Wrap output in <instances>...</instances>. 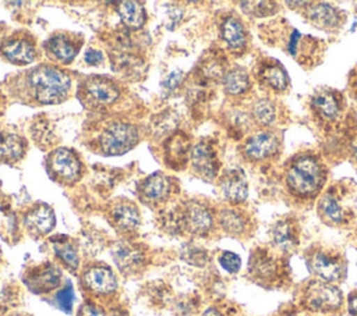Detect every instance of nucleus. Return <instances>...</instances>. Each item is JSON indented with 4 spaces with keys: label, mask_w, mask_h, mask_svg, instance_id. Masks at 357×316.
<instances>
[{
    "label": "nucleus",
    "mask_w": 357,
    "mask_h": 316,
    "mask_svg": "<svg viewBox=\"0 0 357 316\" xmlns=\"http://www.w3.org/2000/svg\"><path fill=\"white\" fill-rule=\"evenodd\" d=\"M321 160L311 153L291 159L284 173V181L291 195L298 198L315 196L325 182L326 174Z\"/></svg>",
    "instance_id": "obj_1"
},
{
    "label": "nucleus",
    "mask_w": 357,
    "mask_h": 316,
    "mask_svg": "<svg viewBox=\"0 0 357 316\" xmlns=\"http://www.w3.org/2000/svg\"><path fill=\"white\" fill-rule=\"evenodd\" d=\"M25 84L38 103L54 104L67 97L71 79L67 72L54 65H39L26 72Z\"/></svg>",
    "instance_id": "obj_2"
},
{
    "label": "nucleus",
    "mask_w": 357,
    "mask_h": 316,
    "mask_svg": "<svg viewBox=\"0 0 357 316\" xmlns=\"http://www.w3.org/2000/svg\"><path fill=\"white\" fill-rule=\"evenodd\" d=\"M300 306L308 313L333 315L343 308V294L335 284L315 278L301 290Z\"/></svg>",
    "instance_id": "obj_3"
},
{
    "label": "nucleus",
    "mask_w": 357,
    "mask_h": 316,
    "mask_svg": "<svg viewBox=\"0 0 357 316\" xmlns=\"http://www.w3.org/2000/svg\"><path fill=\"white\" fill-rule=\"evenodd\" d=\"M307 264L317 278L331 284L340 283L346 276V260L339 252L328 248H311Z\"/></svg>",
    "instance_id": "obj_4"
},
{
    "label": "nucleus",
    "mask_w": 357,
    "mask_h": 316,
    "mask_svg": "<svg viewBox=\"0 0 357 316\" xmlns=\"http://www.w3.org/2000/svg\"><path fill=\"white\" fill-rule=\"evenodd\" d=\"M138 143V129L128 123H113L107 125L100 136L99 146L105 155L117 156L131 150Z\"/></svg>",
    "instance_id": "obj_5"
},
{
    "label": "nucleus",
    "mask_w": 357,
    "mask_h": 316,
    "mask_svg": "<svg viewBox=\"0 0 357 316\" xmlns=\"http://www.w3.org/2000/svg\"><path fill=\"white\" fill-rule=\"evenodd\" d=\"M248 273L257 283L272 285L284 276V269L280 259L269 249L257 248L250 256Z\"/></svg>",
    "instance_id": "obj_6"
},
{
    "label": "nucleus",
    "mask_w": 357,
    "mask_h": 316,
    "mask_svg": "<svg viewBox=\"0 0 357 316\" xmlns=\"http://www.w3.org/2000/svg\"><path fill=\"white\" fill-rule=\"evenodd\" d=\"M47 170L50 175L64 184H73L81 177V161L78 156L66 148L53 150L47 157Z\"/></svg>",
    "instance_id": "obj_7"
},
{
    "label": "nucleus",
    "mask_w": 357,
    "mask_h": 316,
    "mask_svg": "<svg viewBox=\"0 0 357 316\" xmlns=\"http://www.w3.org/2000/svg\"><path fill=\"white\" fill-rule=\"evenodd\" d=\"M280 139L273 131H261L250 136L243 145V153L252 161L271 159L279 153Z\"/></svg>",
    "instance_id": "obj_8"
},
{
    "label": "nucleus",
    "mask_w": 357,
    "mask_h": 316,
    "mask_svg": "<svg viewBox=\"0 0 357 316\" xmlns=\"http://www.w3.org/2000/svg\"><path fill=\"white\" fill-rule=\"evenodd\" d=\"M190 159L194 170L204 180L212 181L218 175L220 163L216 149L209 141L197 142L190 150Z\"/></svg>",
    "instance_id": "obj_9"
},
{
    "label": "nucleus",
    "mask_w": 357,
    "mask_h": 316,
    "mask_svg": "<svg viewBox=\"0 0 357 316\" xmlns=\"http://www.w3.org/2000/svg\"><path fill=\"white\" fill-rule=\"evenodd\" d=\"M60 280L61 271L53 263H43L31 269L24 278L26 287L35 294H45L52 291L60 284Z\"/></svg>",
    "instance_id": "obj_10"
},
{
    "label": "nucleus",
    "mask_w": 357,
    "mask_h": 316,
    "mask_svg": "<svg viewBox=\"0 0 357 316\" xmlns=\"http://www.w3.org/2000/svg\"><path fill=\"white\" fill-rule=\"evenodd\" d=\"M311 107L319 118L333 121L339 118L343 111V100L339 92L329 88H321L311 96Z\"/></svg>",
    "instance_id": "obj_11"
},
{
    "label": "nucleus",
    "mask_w": 357,
    "mask_h": 316,
    "mask_svg": "<svg viewBox=\"0 0 357 316\" xmlns=\"http://www.w3.org/2000/svg\"><path fill=\"white\" fill-rule=\"evenodd\" d=\"M272 245L280 252H293L300 242V228L293 217L279 219L271 228Z\"/></svg>",
    "instance_id": "obj_12"
},
{
    "label": "nucleus",
    "mask_w": 357,
    "mask_h": 316,
    "mask_svg": "<svg viewBox=\"0 0 357 316\" xmlns=\"http://www.w3.org/2000/svg\"><path fill=\"white\" fill-rule=\"evenodd\" d=\"M184 228L195 235H205L213 227V214L201 202L191 200L183 207Z\"/></svg>",
    "instance_id": "obj_13"
},
{
    "label": "nucleus",
    "mask_w": 357,
    "mask_h": 316,
    "mask_svg": "<svg viewBox=\"0 0 357 316\" xmlns=\"http://www.w3.org/2000/svg\"><path fill=\"white\" fill-rule=\"evenodd\" d=\"M0 52L6 60L18 65L32 63L36 56L33 42L24 35H13L4 39L0 46Z\"/></svg>",
    "instance_id": "obj_14"
},
{
    "label": "nucleus",
    "mask_w": 357,
    "mask_h": 316,
    "mask_svg": "<svg viewBox=\"0 0 357 316\" xmlns=\"http://www.w3.org/2000/svg\"><path fill=\"white\" fill-rule=\"evenodd\" d=\"M307 19L317 28L332 31L337 29L343 22V13L328 4V3H307V7H304Z\"/></svg>",
    "instance_id": "obj_15"
},
{
    "label": "nucleus",
    "mask_w": 357,
    "mask_h": 316,
    "mask_svg": "<svg viewBox=\"0 0 357 316\" xmlns=\"http://www.w3.org/2000/svg\"><path fill=\"white\" fill-rule=\"evenodd\" d=\"M84 287L96 295H109L117 290V278L107 266H92L82 274Z\"/></svg>",
    "instance_id": "obj_16"
},
{
    "label": "nucleus",
    "mask_w": 357,
    "mask_h": 316,
    "mask_svg": "<svg viewBox=\"0 0 357 316\" xmlns=\"http://www.w3.org/2000/svg\"><path fill=\"white\" fill-rule=\"evenodd\" d=\"M257 78L262 86L278 93L284 92L290 85L286 70L276 60L271 58H265L258 64Z\"/></svg>",
    "instance_id": "obj_17"
},
{
    "label": "nucleus",
    "mask_w": 357,
    "mask_h": 316,
    "mask_svg": "<svg viewBox=\"0 0 357 316\" xmlns=\"http://www.w3.org/2000/svg\"><path fill=\"white\" fill-rule=\"evenodd\" d=\"M112 256L123 273H135L145 264V252L131 242H117L112 249Z\"/></svg>",
    "instance_id": "obj_18"
},
{
    "label": "nucleus",
    "mask_w": 357,
    "mask_h": 316,
    "mask_svg": "<svg viewBox=\"0 0 357 316\" xmlns=\"http://www.w3.org/2000/svg\"><path fill=\"white\" fill-rule=\"evenodd\" d=\"M318 210L322 220H325L329 224L340 226L344 224L347 220V209L340 198V189L336 187L329 188L321 196Z\"/></svg>",
    "instance_id": "obj_19"
},
{
    "label": "nucleus",
    "mask_w": 357,
    "mask_h": 316,
    "mask_svg": "<svg viewBox=\"0 0 357 316\" xmlns=\"http://www.w3.org/2000/svg\"><path fill=\"white\" fill-rule=\"evenodd\" d=\"M220 36L233 53H241L248 43V32L236 15H226L220 24Z\"/></svg>",
    "instance_id": "obj_20"
},
{
    "label": "nucleus",
    "mask_w": 357,
    "mask_h": 316,
    "mask_svg": "<svg viewBox=\"0 0 357 316\" xmlns=\"http://www.w3.org/2000/svg\"><path fill=\"white\" fill-rule=\"evenodd\" d=\"M84 88L86 96L98 104H112L120 96V90L116 82L105 77L96 75L88 78L84 84Z\"/></svg>",
    "instance_id": "obj_21"
},
{
    "label": "nucleus",
    "mask_w": 357,
    "mask_h": 316,
    "mask_svg": "<svg viewBox=\"0 0 357 316\" xmlns=\"http://www.w3.org/2000/svg\"><path fill=\"white\" fill-rule=\"evenodd\" d=\"M286 50L289 54H291L294 58H297L301 63L314 61L315 52L318 50L317 39L311 36H305L296 31L294 28H289L287 31V39L284 40Z\"/></svg>",
    "instance_id": "obj_22"
},
{
    "label": "nucleus",
    "mask_w": 357,
    "mask_h": 316,
    "mask_svg": "<svg viewBox=\"0 0 357 316\" xmlns=\"http://www.w3.org/2000/svg\"><path fill=\"white\" fill-rule=\"evenodd\" d=\"M170 192L172 182L166 175L160 173H155L146 177L139 184V195L148 203H160L169 198Z\"/></svg>",
    "instance_id": "obj_23"
},
{
    "label": "nucleus",
    "mask_w": 357,
    "mask_h": 316,
    "mask_svg": "<svg viewBox=\"0 0 357 316\" xmlns=\"http://www.w3.org/2000/svg\"><path fill=\"white\" fill-rule=\"evenodd\" d=\"M165 161L172 168H181L185 166L187 156L190 155V142L185 134L174 132L170 135L165 145Z\"/></svg>",
    "instance_id": "obj_24"
},
{
    "label": "nucleus",
    "mask_w": 357,
    "mask_h": 316,
    "mask_svg": "<svg viewBox=\"0 0 357 316\" xmlns=\"http://www.w3.org/2000/svg\"><path fill=\"white\" fill-rule=\"evenodd\" d=\"M220 189L225 199L233 205L244 202L248 196V185L240 170L227 171L220 180Z\"/></svg>",
    "instance_id": "obj_25"
},
{
    "label": "nucleus",
    "mask_w": 357,
    "mask_h": 316,
    "mask_svg": "<svg viewBox=\"0 0 357 316\" xmlns=\"http://www.w3.org/2000/svg\"><path fill=\"white\" fill-rule=\"evenodd\" d=\"M24 221L29 231H32L38 235H45L53 230V227L56 224V217H54V212L50 206L40 203V205H36L35 207H32L25 214Z\"/></svg>",
    "instance_id": "obj_26"
},
{
    "label": "nucleus",
    "mask_w": 357,
    "mask_h": 316,
    "mask_svg": "<svg viewBox=\"0 0 357 316\" xmlns=\"http://www.w3.org/2000/svg\"><path fill=\"white\" fill-rule=\"evenodd\" d=\"M218 220L223 231L234 237L244 235L250 227V219L247 217V214L243 210L233 207L220 210Z\"/></svg>",
    "instance_id": "obj_27"
},
{
    "label": "nucleus",
    "mask_w": 357,
    "mask_h": 316,
    "mask_svg": "<svg viewBox=\"0 0 357 316\" xmlns=\"http://www.w3.org/2000/svg\"><path fill=\"white\" fill-rule=\"evenodd\" d=\"M110 217L113 224L121 231H134L135 228H138L141 223L139 212L132 203H127V202L117 203L112 209Z\"/></svg>",
    "instance_id": "obj_28"
},
{
    "label": "nucleus",
    "mask_w": 357,
    "mask_h": 316,
    "mask_svg": "<svg viewBox=\"0 0 357 316\" xmlns=\"http://www.w3.org/2000/svg\"><path fill=\"white\" fill-rule=\"evenodd\" d=\"M46 49L54 56L56 60L61 61L63 64H68L77 56L79 45H77L70 36L57 33L46 42Z\"/></svg>",
    "instance_id": "obj_29"
},
{
    "label": "nucleus",
    "mask_w": 357,
    "mask_h": 316,
    "mask_svg": "<svg viewBox=\"0 0 357 316\" xmlns=\"http://www.w3.org/2000/svg\"><path fill=\"white\" fill-rule=\"evenodd\" d=\"M25 153L24 139L13 132H0V161L11 163L20 160Z\"/></svg>",
    "instance_id": "obj_30"
},
{
    "label": "nucleus",
    "mask_w": 357,
    "mask_h": 316,
    "mask_svg": "<svg viewBox=\"0 0 357 316\" xmlns=\"http://www.w3.org/2000/svg\"><path fill=\"white\" fill-rule=\"evenodd\" d=\"M222 84H223L225 92L227 95H231V96L243 95L251 86L250 77H248L247 71L240 68V67H236V68H231V70L226 71V74L222 79Z\"/></svg>",
    "instance_id": "obj_31"
},
{
    "label": "nucleus",
    "mask_w": 357,
    "mask_h": 316,
    "mask_svg": "<svg viewBox=\"0 0 357 316\" xmlns=\"http://www.w3.org/2000/svg\"><path fill=\"white\" fill-rule=\"evenodd\" d=\"M117 11L123 24L130 29H139L145 22V10L137 1H120Z\"/></svg>",
    "instance_id": "obj_32"
},
{
    "label": "nucleus",
    "mask_w": 357,
    "mask_h": 316,
    "mask_svg": "<svg viewBox=\"0 0 357 316\" xmlns=\"http://www.w3.org/2000/svg\"><path fill=\"white\" fill-rule=\"evenodd\" d=\"M252 118L257 124L262 127H269L278 120V109L273 100L269 97L258 99L251 109Z\"/></svg>",
    "instance_id": "obj_33"
},
{
    "label": "nucleus",
    "mask_w": 357,
    "mask_h": 316,
    "mask_svg": "<svg viewBox=\"0 0 357 316\" xmlns=\"http://www.w3.org/2000/svg\"><path fill=\"white\" fill-rule=\"evenodd\" d=\"M225 74V60L219 54H208L205 60L199 63V75L205 81L223 79Z\"/></svg>",
    "instance_id": "obj_34"
},
{
    "label": "nucleus",
    "mask_w": 357,
    "mask_h": 316,
    "mask_svg": "<svg viewBox=\"0 0 357 316\" xmlns=\"http://www.w3.org/2000/svg\"><path fill=\"white\" fill-rule=\"evenodd\" d=\"M53 249L56 256L63 262L64 266H67L70 270H77L79 264V258L77 248L70 242L67 238H63L60 241L53 239Z\"/></svg>",
    "instance_id": "obj_35"
},
{
    "label": "nucleus",
    "mask_w": 357,
    "mask_h": 316,
    "mask_svg": "<svg viewBox=\"0 0 357 316\" xmlns=\"http://www.w3.org/2000/svg\"><path fill=\"white\" fill-rule=\"evenodd\" d=\"M240 6L251 17H268L278 10V4L272 1H243Z\"/></svg>",
    "instance_id": "obj_36"
},
{
    "label": "nucleus",
    "mask_w": 357,
    "mask_h": 316,
    "mask_svg": "<svg viewBox=\"0 0 357 316\" xmlns=\"http://www.w3.org/2000/svg\"><path fill=\"white\" fill-rule=\"evenodd\" d=\"M181 258L194 266H205L209 260L208 252L204 248L192 244H187L185 246H183Z\"/></svg>",
    "instance_id": "obj_37"
},
{
    "label": "nucleus",
    "mask_w": 357,
    "mask_h": 316,
    "mask_svg": "<svg viewBox=\"0 0 357 316\" xmlns=\"http://www.w3.org/2000/svg\"><path fill=\"white\" fill-rule=\"evenodd\" d=\"M56 302L59 305V308L66 312L70 313L73 310V302H74V288L70 283H67L64 287H61V290L56 294Z\"/></svg>",
    "instance_id": "obj_38"
},
{
    "label": "nucleus",
    "mask_w": 357,
    "mask_h": 316,
    "mask_svg": "<svg viewBox=\"0 0 357 316\" xmlns=\"http://www.w3.org/2000/svg\"><path fill=\"white\" fill-rule=\"evenodd\" d=\"M176 123H177V118L174 117V114L170 111H165V113L159 114V117H156L153 131L158 135H165L166 132L173 131V128L176 127Z\"/></svg>",
    "instance_id": "obj_39"
},
{
    "label": "nucleus",
    "mask_w": 357,
    "mask_h": 316,
    "mask_svg": "<svg viewBox=\"0 0 357 316\" xmlns=\"http://www.w3.org/2000/svg\"><path fill=\"white\" fill-rule=\"evenodd\" d=\"M219 264L222 266L223 270H226L227 273H237L241 267V259L237 253L230 252V251H225L220 253L219 256Z\"/></svg>",
    "instance_id": "obj_40"
},
{
    "label": "nucleus",
    "mask_w": 357,
    "mask_h": 316,
    "mask_svg": "<svg viewBox=\"0 0 357 316\" xmlns=\"http://www.w3.org/2000/svg\"><path fill=\"white\" fill-rule=\"evenodd\" d=\"M183 81H184V74H183L181 71H173V72L167 74V75L163 78V81H162L160 85H162V88H163L165 90L172 92V90L177 89V88L181 85Z\"/></svg>",
    "instance_id": "obj_41"
},
{
    "label": "nucleus",
    "mask_w": 357,
    "mask_h": 316,
    "mask_svg": "<svg viewBox=\"0 0 357 316\" xmlns=\"http://www.w3.org/2000/svg\"><path fill=\"white\" fill-rule=\"evenodd\" d=\"M78 316H106V315L99 306L93 303H85L81 306Z\"/></svg>",
    "instance_id": "obj_42"
},
{
    "label": "nucleus",
    "mask_w": 357,
    "mask_h": 316,
    "mask_svg": "<svg viewBox=\"0 0 357 316\" xmlns=\"http://www.w3.org/2000/svg\"><path fill=\"white\" fill-rule=\"evenodd\" d=\"M84 60L89 64V65H98L103 61V54L102 52L99 50H93V49H89L85 52L84 54Z\"/></svg>",
    "instance_id": "obj_43"
},
{
    "label": "nucleus",
    "mask_w": 357,
    "mask_h": 316,
    "mask_svg": "<svg viewBox=\"0 0 357 316\" xmlns=\"http://www.w3.org/2000/svg\"><path fill=\"white\" fill-rule=\"evenodd\" d=\"M347 306H349V310H350V313L357 316V291L349 295V299H347Z\"/></svg>",
    "instance_id": "obj_44"
},
{
    "label": "nucleus",
    "mask_w": 357,
    "mask_h": 316,
    "mask_svg": "<svg viewBox=\"0 0 357 316\" xmlns=\"http://www.w3.org/2000/svg\"><path fill=\"white\" fill-rule=\"evenodd\" d=\"M278 316H310V315H308V312H305L303 309L301 310H298V309H287V310L279 313Z\"/></svg>",
    "instance_id": "obj_45"
},
{
    "label": "nucleus",
    "mask_w": 357,
    "mask_h": 316,
    "mask_svg": "<svg viewBox=\"0 0 357 316\" xmlns=\"http://www.w3.org/2000/svg\"><path fill=\"white\" fill-rule=\"evenodd\" d=\"M350 89L351 92L356 95L357 97V67L354 68V71H351L350 74Z\"/></svg>",
    "instance_id": "obj_46"
},
{
    "label": "nucleus",
    "mask_w": 357,
    "mask_h": 316,
    "mask_svg": "<svg viewBox=\"0 0 357 316\" xmlns=\"http://www.w3.org/2000/svg\"><path fill=\"white\" fill-rule=\"evenodd\" d=\"M350 153H351V157L354 159V161L357 163V136L350 142Z\"/></svg>",
    "instance_id": "obj_47"
},
{
    "label": "nucleus",
    "mask_w": 357,
    "mask_h": 316,
    "mask_svg": "<svg viewBox=\"0 0 357 316\" xmlns=\"http://www.w3.org/2000/svg\"><path fill=\"white\" fill-rule=\"evenodd\" d=\"M201 316H225V315L220 310H218L216 308H209Z\"/></svg>",
    "instance_id": "obj_48"
},
{
    "label": "nucleus",
    "mask_w": 357,
    "mask_h": 316,
    "mask_svg": "<svg viewBox=\"0 0 357 316\" xmlns=\"http://www.w3.org/2000/svg\"><path fill=\"white\" fill-rule=\"evenodd\" d=\"M109 316H126V315L123 312H120V310H113V312L109 313Z\"/></svg>",
    "instance_id": "obj_49"
}]
</instances>
